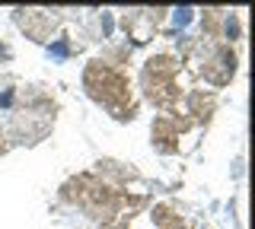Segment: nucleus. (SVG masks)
<instances>
[{"mask_svg": "<svg viewBox=\"0 0 255 229\" xmlns=\"http://www.w3.org/2000/svg\"><path fill=\"white\" fill-rule=\"evenodd\" d=\"M64 54H67V45H64V42H58V45H54V48H51V58H64Z\"/></svg>", "mask_w": 255, "mask_h": 229, "instance_id": "nucleus-1", "label": "nucleus"}, {"mask_svg": "<svg viewBox=\"0 0 255 229\" xmlns=\"http://www.w3.org/2000/svg\"><path fill=\"white\" fill-rule=\"evenodd\" d=\"M188 19H191V10H179V13H175V22H179V26H185Z\"/></svg>", "mask_w": 255, "mask_h": 229, "instance_id": "nucleus-2", "label": "nucleus"}, {"mask_svg": "<svg viewBox=\"0 0 255 229\" xmlns=\"http://www.w3.org/2000/svg\"><path fill=\"white\" fill-rule=\"evenodd\" d=\"M0 58H3V48H0Z\"/></svg>", "mask_w": 255, "mask_h": 229, "instance_id": "nucleus-3", "label": "nucleus"}]
</instances>
